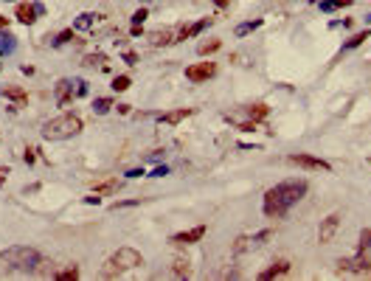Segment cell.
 <instances>
[{"mask_svg":"<svg viewBox=\"0 0 371 281\" xmlns=\"http://www.w3.org/2000/svg\"><path fill=\"white\" fill-rule=\"evenodd\" d=\"M307 197V180H284L278 183V186H273L267 194H264V217L270 219H281L290 214V208L293 205H298L301 200Z\"/></svg>","mask_w":371,"mask_h":281,"instance_id":"cell-1","label":"cell"},{"mask_svg":"<svg viewBox=\"0 0 371 281\" xmlns=\"http://www.w3.org/2000/svg\"><path fill=\"white\" fill-rule=\"evenodd\" d=\"M40 264H43L40 250L29 245H15L0 250V273H34Z\"/></svg>","mask_w":371,"mask_h":281,"instance_id":"cell-2","label":"cell"},{"mask_svg":"<svg viewBox=\"0 0 371 281\" xmlns=\"http://www.w3.org/2000/svg\"><path fill=\"white\" fill-rule=\"evenodd\" d=\"M141 264H143V259H141V253L138 250H132V247H118V250L104 261L101 275H104V278H118L121 273L135 270V267H141Z\"/></svg>","mask_w":371,"mask_h":281,"instance_id":"cell-3","label":"cell"},{"mask_svg":"<svg viewBox=\"0 0 371 281\" xmlns=\"http://www.w3.org/2000/svg\"><path fill=\"white\" fill-rule=\"evenodd\" d=\"M82 132V118L76 112H65V115H57L51 118L48 124L43 126V138L45 140H65V138H73V135Z\"/></svg>","mask_w":371,"mask_h":281,"instance_id":"cell-4","label":"cell"},{"mask_svg":"<svg viewBox=\"0 0 371 281\" xmlns=\"http://www.w3.org/2000/svg\"><path fill=\"white\" fill-rule=\"evenodd\" d=\"M267 104H248V107H242V110H234V112H228L225 115V121H231V124H236L242 132H253L259 126V121L262 118H267Z\"/></svg>","mask_w":371,"mask_h":281,"instance_id":"cell-5","label":"cell"},{"mask_svg":"<svg viewBox=\"0 0 371 281\" xmlns=\"http://www.w3.org/2000/svg\"><path fill=\"white\" fill-rule=\"evenodd\" d=\"M337 270L340 273H371V247H360L357 250V256H351V259H340L337 261Z\"/></svg>","mask_w":371,"mask_h":281,"instance_id":"cell-6","label":"cell"},{"mask_svg":"<svg viewBox=\"0 0 371 281\" xmlns=\"http://www.w3.org/2000/svg\"><path fill=\"white\" fill-rule=\"evenodd\" d=\"M273 236H276V231H270V228H264V231L253 233V236H239L234 242V253H245V250H253V247H262V245H267Z\"/></svg>","mask_w":371,"mask_h":281,"instance_id":"cell-7","label":"cell"},{"mask_svg":"<svg viewBox=\"0 0 371 281\" xmlns=\"http://www.w3.org/2000/svg\"><path fill=\"white\" fill-rule=\"evenodd\" d=\"M217 73V62H197L186 68V79L189 82H208Z\"/></svg>","mask_w":371,"mask_h":281,"instance_id":"cell-8","label":"cell"},{"mask_svg":"<svg viewBox=\"0 0 371 281\" xmlns=\"http://www.w3.org/2000/svg\"><path fill=\"white\" fill-rule=\"evenodd\" d=\"M337 228H340V214H329L326 219H321V228H318V242L321 245H329L335 239Z\"/></svg>","mask_w":371,"mask_h":281,"instance_id":"cell-9","label":"cell"},{"mask_svg":"<svg viewBox=\"0 0 371 281\" xmlns=\"http://www.w3.org/2000/svg\"><path fill=\"white\" fill-rule=\"evenodd\" d=\"M290 163H295L301 169H309V172H332V166L326 161L312 158V155H290Z\"/></svg>","mask_w":371,"mask_h":281,"instance_id":"cell-10","label":"cell"},{"mask_svg":"<svg viewBox=\"0 0 371 281\" xmlns=\"http://www.w3.org/2000/svg\"><path fill=\"white\" fill-rule=\"evenodd\" d=\"M206 236V225H197V228H189L183 233H174L171 236V245H194V242H200Z\"/></svg>","mask_w":371,"mask_h":281,"instance_id":"cell-11","label":"cell"},{"mask_svg":"<svg viewBox=\"0 0 371 281\" xmlns=\"http://www.w3.org/2000/svg\"><path fill=\"white\" fill-rule=\"evenodd\" d=\"M174 40H177V31H174V28H160V31H152V34H149V42L155 45V48H160V45H171Z\"/></svg>","mask_w":371,"mask_h":281,"instance_id":"cell-12","label":"cell"},{"mask_svg":"<svg viewBox=\"0 0 371 281\" xmlns=\"http://www.w3.org/2000/svg\"><path fill=\"white\" fill-rule=\"evenodd\" d=\"M284 273H290V261L281 259V261H276L273 267L262 270V273H259V278H262V281H270V278H278V275H284Z\"/></svg>","mask_w":371,"mask_h":281,"instance_id":"cell-13","label":"cell"},{"mask_svg":"<svg viewBox=\"0 0 371 281\" xmlns=\"http://www.w3.org/2000/svg\"><path fill=\"white\" fill-rule=\"evenodd\" d=\"M71 98H73V82L59 79V82H57V101L65 107V104H71Z\"/></svg>","mask_w":371,"mask_h":281,"instance_id":"cell-14","label":"cell"},{"mask_svg":"<svg viewBox=\"0 0 371 281\" xmlns=\"http://www.w3.org/2000/svg\"><path fill=\"white\" fill-rule=\"evenodd\" d=\"M208 26H211V17H203L200 23H194V26L183 28V31L177 34V40H174V42H183V40H189V37H197V34L203 31V28H208Z\"/></svg>","mask_w":371,"mask_h":281,"instance_id":"cell-15","label":"cell"},{"mask_svg":"<svg viewBox=\"0 0 371 281\" xmlns=\"http://www.w3.org/2000/svg\"><path fill=\"white\" fill-rule=\"evenodd\" d=\"M3 96L12 98L15 107H26V104H29V93L23 90V87H3Z\"/></svg>","mask_w":371,"mask_h":281,"instance_id":"cell-16","label":"cell"},{"mask_svg":"<svg viewBox=\"0 0 371 281\" xmlns=\"http://www.w3.org/2000/svg\"><path fill=\"white\" fill-rule=\"evenodd\" d=\"M34 14H37L34 3H20V6H17V20H20L23 26H31V23L37 20Z\"/></svg>","mask_w":371,"mask_h":281,"instance_id":"cell-17","label":"cell"},{"mask_svg":"<svg viewBox=\"0 0 371 281\" xmlns=\"http://www.w3.org/2000/svg\"><path fill=\"white\" fill-rule=\"evenodd\" d=\"M192 115V110L189 107H183V110H174V112H166V115H160V121H166V124H177V121L189 118Z\"/></svg>","mask_w":371,"mask_h":281,"instance_id":"cell-18","label":"cell"},{"mask_svg":"<svg viewBox=\"0 0 371 281\" xmlns=\"http://www.w3.org/2000/svg\"><path fill=\"white\" fill-rule=\"evenodd\" d=\"M15 48H17V37H12V34H0V56L12 54Z\"/></svg>","mask_w":371,"mask_h":281,"instance_id":"cell-19","label":"cell"},{"mask_svg":"<svg viewBox=\"0 0 371 281\" xmlns=\"http://www.w3.org/2000/svg\"><path fill=\"white\" fill-rule=\"evenodd\" d=\"M365 40H368V31H360V34H351L349 40L343 42V51H351V48H357V45H363Z\"/></svg>","mask_w":371,"mask_h":281,"instance_id":"cell-20","label":"cell"},{"mask_svg":"<svg viewBox=\"0 0 371 281\" xmlns=\"http://www.w3.org/2000/svg\"><path fill=\"white\" fill-rule=\"evenodd\" d=\"M220 45H222L220 40H206V42H200V45H197V54L208 56V54H214V51H220Z\"/></svg>","mask_w":371,"mask_h":281,"instance_id":"cell-21","label":"cell"},{"mask_svg":"<svg viewBox=\"0 0 371 281\" xmlns=\"http://www.w3.org/2000/svg\"><path fill=\"white\" fill-rule=\"evenodd\" d=\"M57 281H76L79 278V267H65V270H57L54 273Z\"/></svg>","mask_w":371,"mask_h":281,"instance_id":"cell-22","label":"cell"},{"mask_svg":"<svg viewBox=\"0 0 371 281\" xmlns=\"http://www.w3.org/2000/svg\"><path fill=\"white\" fill-rule=\"evenodd\" d=\"M93 23H96V14L85 12V14H79L76 20H73V28H82V31H85V28H90Z\"/></svg>","mask_w":371,"mask_h":281,"instance_id":"cell-23","label":"cell"},{"mask_svg":"<svg viewBox=\"0 0 371 281\" xmlns=\"http://www.w3.org/2000/svg\"><path fill=\"white\" fill-rule=\"evenodd\" d=\"M171 273L183 278V275L192 273V267H189V261H186V259H174V261H171Z\"/></svg>","mask_w":371,"mask_h":281,"instance_id":"cell-24","label":"cell"},{"mask_svg":"<svg viewBox=\"0 0 371 281\" xmlns=\"http://www.w3.org/2000/svg\"><path fill=\"white\" fill-rule=\"evenodd\" d=\"M343 6H351V0H321V12H335Z\"/></svg>","mask_w":371,"mask_h":281,"instance_id":"cell-25","label":"cell"},{"mask_svg":"<svg viewBox=\"0 0 371 281\" xmlns=\"http://www.w3.org/2000/svg\"><path fill=\"white\" fill-rule=\"evenodd\" d=\"M259 26H262V20H250V23H239V26H236V37H245V34H250V31H256Z\"/></svg>","mask_w":371,"mask_h":281,"instance_id":"cell-26","label":"cell"},{"mask_svg":"<svg viewBox=\"0 0 371 281\" xmlns=\"http://www.w3.org/2000/svg\"><path fill=\"white\" fill-rule=\"evenodd\" d=\"M115 186H118V180H115V177H110V180H104V183H96V194H110V191L115 189Z\"/></svg>","mask_w":371,"mask_h":281,"instance_id":"cell-27","label":"cell"},{"mask_svg":"<svg viewBox=\"0 0 371 281\" xmlns=\"http://www.w3.org/2000/svg\"><path fill=\"white\" fill-rule=\"evenodd\" d=\"M110 107H113V101H110V98H96V101H93V110L99 112V115H104Z\"/></svg>","mask_w":371,"mask_h":281,"instance_id":"cell-28","label":"cell"},{"mask_svg":"<svg viewBox=\"0 0 371 281\" xmlns=\"http://www.w3.org/2000/svg\"><path fill=\"white\" fill-rule=\"evenodd\" d=\"M129 76H115L113 79V90H118V93H124V90H129Z\"/></svg>","mask_w":371,"mask_h":281,"instance_id":"cell-29","label":"cell"},{"mask_svg":"<svg viewBox=\"0 0 371 281\" xmlns=\"http://www.w3.org/2000/svg\"><path fill=\"white\" fill-rule=\"evenodd\" d=\"M73 31H76V28H65L62 34H57L54 45H65V42H71V40H73Z\"/></svg>","mask_w":371,"mask_h":281,"instance_id":"cell-30","label":"cell"},{"mask_svg":"<svg viewBox=\"0 0 371 281\" xmlns=\"http://www.w3.org/2000/svg\"><path fill=\"white\" fill-rule=\"evenodd\" d=\"M104 62H107V56H104V54H93V56H87V59H85V65H90V68L104 65Z\"/></svg>","mask_w":371,"mask_h":281,"instance_id":"cell-31","label":"cell"},{"mask_svg":"<svg viewBox=\"0 0 371 281\" xmlns=\"http://www.w3.org/2000/svg\"><path fill=\"white\" fill-rule=\"evenodd\" d=\"M146 17H149V12H146V9H138V12L132 14V26H141V23L146 20Z\"/></svg>","mask_w":371,"mask_h":281,"instance_id":"cell-32","label":"cell"},{"mask_svg":"<svg viewBox=\"0 0 371 281\" xmlns=\"http://www.w3.org/2000/svg\"><path fill=\"white\" fill-rule=\"evenodd\" d=\"M360 247H371V228H365V231L360 233Z\"/></svg>","mask_w":371,"mask_h":281,"instance_id":"cell-33","label":"cell"},{"mask_svg":"<svg viewBox=\"0 0 371 281\" xmlns=\"http://www.w3.org/2000/svg\"><path fill=\"white\" fill-rule=\"evenodd\" d=\"M73 84H76V90H73L76 96H85V93H87V82H82V79H79V82H73Z\"/></svg>","mask_w":371,"mask_h":281,"instance_id":"cell-34","label":"cell"},{"mask_svg":"<svg viewBox=\"0 0 371 281\" xmlns=\"http://www.w3.org/2000/svg\"><path fill=\"white\" fill-rule=\"evenodd\" d=\"M124 62H127V65H135V62H138V56L132 54V51H127V54H124Z\"/></svg>","mask_w":371,"mask_h":281,"instance_id":"cell-35","label":"cell"},{"mask_svg":"<svg viewBox=\"0 0 371 281\" xmlns=\"http://www.w3.org/2000/svg\"><path fill=\"white\" fill-rule=\"evenodd\" d=\"M163 175H169V169H166V166H157V169L152 172L149 177H163Z\"/></svg>","mask_w":371,"mask_h":281,"instance_id":"cell-36","label":"cell"},{"mask_svg":"<svg viewBox=\"0 0 371 281\" xmlns=\"http://www.w3.org/2000/svg\"><path fill=\"white\" fill-rule=\"evenodd\" d=\"M85 203H87V205H99L101 197H99V194H90V197H85Z\"/></svg>","mask_w":371,"mask_h":281,"instance_id":"cell-37","label":"cell"},{"mask_svg":"<svg viewBox=\"0 0 371 281\" xmlns=\"http://www.w3.org/2000/svg\"><path fill=\"white\" fill-rule=\"evenodd\" d=\"M6 177H9V166H0V186L6 183Z\"/></svg>","mask_w":371,"mask_h":281,"instance_id":"cell-38","label":"cell"},{"mask_svg":"<svg viewBox=\"0 0 371 281\" xmlns=\"http://www.w3.org/2000/svg\"><path fill=\"white\" fill-rule=\"evenodd\" d=\"M143 175V169H129L127 172V177H141Z\"/></svg>","mask_w":371,"mask_h":281,"instance_id":"cell-39","label":"cell"},{"mask_svg":"<svg viewBox=\"0 0 371 281\" xmlns=\"http://www.w3.org/2000/svg\"><path fill=\"white\" fill-rule=\"evenodd\" d=\"M26 163H34V149H26Z\"/></svg>","mask_w":371,"mask_h":281,"instance_id":"cell-40","label":"cell"},{"mask_svg":"<svg viewBox=\"0 0 371 281\" xmlns=\"http://www.w3.org/2000/svg\"><path fill=\"white\" fill-rule=\"evenodd\" d=\"M214 3H217V6H222V9H225V6H231V0H214Z\"/></svg>","mask_w":371,"mask_h":281,"instance_id":"cell-41","label":"cell"},{"mask_svg":"<svg viewBox=\"0 0 371 281\" xmlns=\"http://www.w3.org/2000/svg\"><path fill=\"white\" fill-rule=\"evenodd\" d=\"M9 26V17H3V14H0V28H6Z\"/></svg>","mask_w":371,"mask_h":281,"instance_id":"cell-42","label":"cell"},{"mask_svg":"<svg viewBox=\"0 0 371 281\" xmlns=\"http://www.w3.org/2000/svg\"><path fill=\"white\" fill-rule=\"evenodd\" d=\"M365 20H368V23H371V14H368V17H365Z\"/></svg>","mask_w":371,"mask_h":281,"instance_id":"cell-43","label":"cell"}]
</instances>
